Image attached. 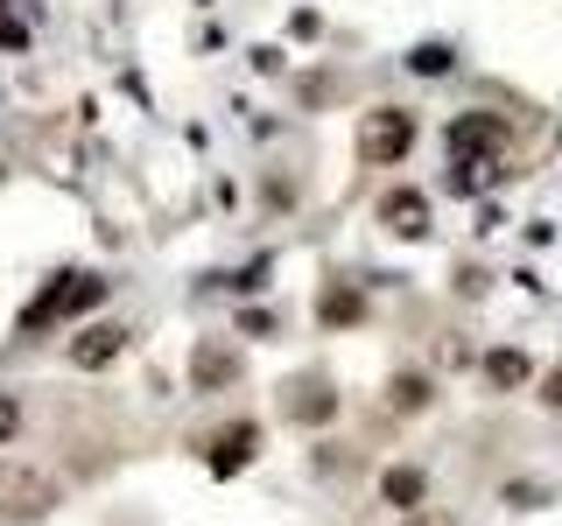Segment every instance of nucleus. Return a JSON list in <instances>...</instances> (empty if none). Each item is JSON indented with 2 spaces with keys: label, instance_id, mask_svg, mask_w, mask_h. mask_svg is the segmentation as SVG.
Masks as SVG:
<instances>
[{
  "label": "nucleus",
  "instance_id": "f257e3e1",
  "mask_svg": "<svg viewBox=\"0 0 562 526\" xmlns=\"http://www.w3.org/2000/svg\"><path fill=\"white\" fill-rule=\"evenodd\" d=\"M105 288L113 281L105 274H92V267H57L43 281V288L22 302V316H14V344H43V338H57V330H70V323H85L99 302H105Z\"/></svg>",
  "mask_w": 562,
  "mask_h": 526
},
{
  "label": "nucleus",
  "instance_id": "f03ea898",
  "mask_svg": "<svg viewBox=\"0 0 562 526\" xmlns=\"http://www.w3.org/2000/svg\"><path fill=\"white\" fill-rule=\"evenodd\" d=\"M443 148H450V183L471 190L479 183V169H492L506 148H514V127H506L499 113H457L443 127Z\"/></svg>",
  "mask_w": 562,
  "mask_h": 526
},
{
  "label": "nucleus",
  "instance_id": "7ed1b4c3",
  "mask_svg": "<svg viewBox=\"0 0 562 526\" xmlns=\"http://www.w3.org/2000/svg\"><path fill=\"white\" fill-rule=\"evenodd\" d=\"M64 505V478L29 456H0V526H35Z\"/></svg>",
  "mask_w": 562,
  "mask_h": 526
},
{
  "label": "nucleus",
  "instance_id": "20e7f679",
  "mask_svg": "<svg viewBox=\"0 0 562 526\" xmlns=\"http://www.w3.org/2000/svg\"><path fill=\"white\" fill-rule=\"evenodd\" d=\"M415 140H422V119L408 105H373V113L359 119V162L366 169H394V162H408Z\"/></svg>",
  "mask_w": 562,
  "mask_h": 526
},
{
  "label": "nucleus",
  "instance_id": "39448f33",
  "mask_svg": "<svg viewBox=\"0 0 562 526\" xmlns=\"http://www.w3.org/2000/svg\"><path fill=\"white\" fill-rule=\"evenodd\" d=\"M127 351H134V323H113V316H99V323L70 330L64 365H70V373H105V365H120Z\"/></svg>",
  "mask_w": 562,
  "mask_h": 526
},
{
  "label": "nucleus",
  "instance_id": "423d86ee",
  "mask_svg": "<svg viewBox=\"0 0 562 526\" xmlns=\"http://www.w3.org/2000/svg\"><path fill=\"white\" fill-rule=\"evenodd\" d=\"M338 386H330V373H289L281 379V421L289 428H324V421H338Z\"/></svg>",
  "mask_w": 562,
  "mask_h": 526
},
{
  "label": "nucleus",
  "instance_id": "0eeeda50",
  "mask_svg": "<svg viewBox=\"0 0 562 526\" xmlns=\"http://www.w3.org/2000/svg\"><path fill=\"white\" fill-rule=\"evenodd\" d=\"M260 443H268V428H260L254 414L225 421V428H218V435L204 443V449H211V456H204V464H211V478H239V470H246V464L260 456Z\"/></svg>",
  "mask_w": 562,
  "mask_h": 526
},
{
  "label": "nucleus",
  "instance_id": "6e6552de",
  "mask_svg": "<svg viewBox=\"0 0 562 526\" xmlns=\"http://www.w3.org/2000/svg\"><path fill=\"white\" fill-rule=\"evenodd\" d=\"M239 373H246L239 344H225V338H198V351H190V393H233Z\"/></svg>",
  "mask_w": 562,
  "mask_h": 526
},
{
  "label": "nucleus",
  "instance_id": "1a4fd4ad",
  "mask_svg": "<svg viewBox=\"0 0 562 526\" xmlns=\"http://www.w3.org/2000/svg\"><path fill=\"white\" fill-rule=\"evenodd\" d=\"M373 218H380V232L386 239H429V190H386V197L373 204Z\"/></svg>",
  "mask_w": 562,
  "mask_h": 526
},
{
  "label": "nucleus",
  "instance_id": "9d476101",
  "mask_svg": "<svg viewBox=\"0 0 562 526\" xmlns=\"http://www.w3.org/2000/svg\"><path fill=\"white\" fill-rule=\"evenodd\" d=\"M366 323V288H351L345 274L316 281V330H359Z\"/></svg>",
  "mask_w": 562,
  "mask_h": 526
},
{
  "label": "nucleus",
  "instance_id": "9b49d317",
  "mask_svg": "<svg viewBox=\"0 0 562 526\" xmlns=\"http://www.w3.org/2000/svg\"><path fill=\"white\" fill-rule=\"evenodd\" d=\"M479 379H485V393H527V386H535V358H527L520 344H499V351L479 358Z\"/></svg>",
  "mask_w": 562,
  "mask_h": 526
},
{
  "label": "nucleus",
  "instance_id": "f8f14e48",
  "mask_svg": "<svg viewBox=\"0 0 562 526\" xmlns=\"http://www.w3.org/2000/svg\"><path fill=\"white\" fill-rule=\"evenodd\" d=\"M429 408H436V379L422 373V365L386 373V414H429Z\"/></svg>",
  "mask_w": 562,
  "mask_h": 526
},
{
  "label": "nucleus",
  "instance_id": "ddd939ff",
  "mask_svg": "<svg viewBox=\"0 0 562 526\" xmlns=\"http://www.w3.org/2000/svg\"><path fill=\"white\" fill-rule=\"evenodd\" d=\"M380 505H394V513H415V505H429V470H422V464L380 470Z\"/></svg>",
  "mask_w": 562,
  "mask_h": 526
},
{
  "label": "nucleus",
  "instance_id": "4468645a",
  "mask_svg": "<svg viewBox=\"0 0 562 526\" xmlns=\"http://www.w3.org/2000/svg\"><path fill=\"white\" fill-rule=\"evenodd\" d=\"M408 64L422 70V78H443V70H450V49H443V43H422V49H415Z\"/></svg>",
  "mask_w": 562,
  "mask_h": 526
},
{
  "label": "nucleus",
  "instance_id": "2eb2a0df",
  "mask_svg": "<svg viewBox=\"0 0 562 526\" xmlns=\"http://www.w3.org/2000/svg\"><path fill=\"white\" fill-rule=\"evenodd\" d=\"M14 435H22V400H14L8 386H0V449H8Z\"/></svg>",
  "mask_w": 562,
  "mask_h": 526
},
{
  "label": "nucleus",
  "instance_id": "dca6fc26",
  "mask_svg": "<svg viewBox=\"0 0 562 526\" xmlns=\"http://www.w3.org/2000/svg\"><path fill=\"white\" fill-rule=\"evenodd\" d=\"M535 386H541V393H535V400H541V408H555V414H562V365H555V373H541Z\"/></svg>",
  "mask_w": 562,
  "mask_h": 526
},
{
  "label": "nucleus",
  "instance_id": "f3484780",
  "mask_svg": "<svg viewBox=\"0 0 562 526\" xmlns=\"http://www.w3.org/2000/svg\"><path fill=\"white\" fill-rule=\"evenodd\" d=\"M401 526H457V519L436 513V505H415V513H401Z\"/></svg>",
  "mask_w": 562,
  "mask_h": 526
},
{
  "label": "nucleus",
  "instance_id": "a211bd4d",
  "mask_svg": "<svg viewBox=\"0 0 562 526\" xmlns=\"http://www.w3.org/2000/svg\"><path fill=\"white\" fill-rule=\"evenodd\" d=\"M0 14H8V0H0Z\"/></svg>",
  "mask_w": 562,
  "mask_h": 526
},
{
  "label": "nucleus",
  "instance_id": "6ab92c4d",
  "mask_svg": "<svg viewBox=\"0 0 562 526\" xmlns=\"http://www.w3.org/2000/svg\"><path fill=\"white\" fill-rule=\"evenodd\" d=\"M0 175H8V162H0Z\"/></svg>",
  "mask_w": 562,
  "mask_h": 526
}]
</instances>
